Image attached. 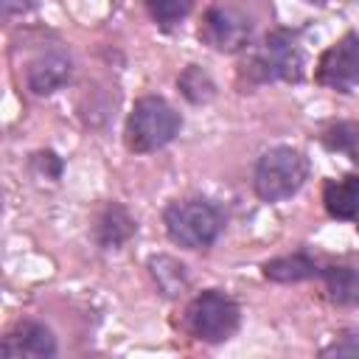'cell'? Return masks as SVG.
<instances>
[{
  "label": "cell",
  "mask_w": 359,
  "mask_h": 359,
  "mask_svg": "<svg viewBox=\"0 0 359 359\" xmlns=\"http://www.w3.org/2000/svg\"><path fill=\"white\" fill-rule=\"evenodd\" d=\"M163 222H165L168 238L188 250L210 247L222 230V213L205 199H182L168 205Z\"/></svg>",
  "instance_id": "3957f363"
},
{
  "label": "cell",
  "mask_w": 359,
  "mask_h": 359,
  "mask_svg": "<svg viewBox=\"0 0 359 359\" xmlns=\"http://www.w3.org/2000/svg\"><path fill=\"white\" fill-rule=\"evenodd\" d=\"M323 202L334 219H356L359 216V177L328 180L323 188Z\"/></svg>",
  "instance_id": "30bf717a"
},
{
  "label": "cell",
  "mask_w": 359,
  "mask_h": 359,
  "mask_svg": "<svg viewBox=\"0 0 359 359\" xmlns=\"http://www.w3.org/2000/svg\"><path fill=\"white\" fill-rule=\"evenodd\" d=\"M132 233H135V222H132V216L121 205H109L101 213L98 227H95V236H98L101 247H109V250L112 247H121Z\"/></svg>",
  "instance_id": "7c38bea8"
},
{
  "label": "cell",
  "mask_w": 359,
  "mask_h": 359,
  "mask_svg": "<svg viewBox=\"0 0 359 359\" xmlns=\"http://www.w3.org/2000/svg\"><path fill=\"white\" fill-rule=\"evenodd\" d=\"M180 123L182 121L168 101L157 95H146L132 107L126 118V146L137 154L157 151L174 140V135L180 132Z\"/></svg>",
  "instance_id": "6da1fadb"
},
{
  "label": "cell",
  "mask_w": 359,
  "mask_h": 359,
  "mask_svg": "<svg viewBox=\"0 0 359 359\" xmlns=\"http://www.w3.org/2000/svg\"><path fill=\"white\" fill-rule=\"evenodd\" d=\"M264 275L269 280H278V283H297V280H306L311 275H317V264L309 258V255H283V258H275V261H266L264 264Z\"/></svg>",
  "instance_id": "4fadbf2b"
},
{
  "label": "cell",
  "mask_w": 359,
  "mask_h": 359,
  "mask_svg": "<svg viewBox=\"0 0 359 359\" xmlns=\"http://www.w3.org/2000/svg\"><path fill=\"white\" fill-rule=\"evenodd\" d=\"M177 84H180L182 95H185L188 101H194V104H205V101H210L213 93H216V84L210 81V76H208L202 67H196V65L185 67L182 76L177 79Z\"/></svg>",
  "instance_id": "9a60e30c"
},
{
  "label": "cell",
  "mask_w": 359,
  "mask_h": 359,
  "mask_svg": "<svg viewBox=\"0 0 359 359\" xmlns=\"http://www.w3.org/2000/svg\"><path fill=\"white\" fill-rule=\"evenodd\" d=\"M250 73L258 81H297L303 76V53L294 39L283 31H275L264 39V45L250 59Z\"/></svg>",
  "instance_id": "5b68a950"
},
{
  "label": "cell",
  "mask_w": 359,
  "mask_h": 359,
  "mask_svg": "<svg viewBox=\"0 0 359 359\" xmlns=\"http://www.w3.org/2000/svg\"><path fill=\"white\" fill-rule=\"evenodd\" d=\"M28 6H31L28 0H3V14L11 17V14H17V11H25Z\"/></svg>",
  "instance_id": "ac0fdd59"
},
{
  "label": "cell",
  "mask_w": 359,
  "mask_h": 359,
  "mask_svg": "<svg viewBox=\"0 0 359 359\" xmlns=\"http://www.w3.org/2000/svg\"><path fill=\"white\" fill-rule=\"evenodd\" d=\"M241 323V311L236 306L233 297H227L224 292H202L194 297V303L188 306V325L194 331V337L205 339V342H224L238 331Z\"/></svg>",
  "instance_id": "277c9868"
},
{
  "label": "cell",
  "mask_w": 359,
  "mask_h": 359,
  "mask_svg": "<svg viewBox=\"0 0 359 359\" xmlns=\"http://www.w3.org/2000/svg\"><path fill=\"white\" fill-rule=\"evenodd\" d=\"M151 275L154 280L163 286L165 294H177L182 286H185V272H182V264H177L174 258L168 255H160V258H151Z\"/></svg>",
  "instance_id": "2e32d148"
},
{
  "label": "cell",
  "mask_w": 359,
  "mask_h": 359,
  "mask_svg": "<svg viewBox=\"0 0 359 359\" xmlns=\"http://www.w3.org/2000/svg\"><path fill=\"white\" fill-rule=\"evenodd\" d=\"M67 79H70V56L59 48L39 53L28 65V73H25V81H28L31 93H36V95L56 93Z\"/></svg>",
  "instance_id": "9c48e42d"
},
{
  "label": "cell",
  "mask_w": 359,
  "mask_h": 359,
  "mask_svg": "<svg viewBox=\"0 0 359 359\" xmlns=\"http://www.w3.org/2000/svg\"><path fill=\"white\" fill-rule=\"evenodd\" d=\"M309 177V160L292 146H275L255 165V194L264 202H280L300 191Z\"/></svg>",
  "instance_id": "7a4b0ae2"
},
{
  "label": "cell",
  "mask_w": 359,
  "mask_h": 359,
  "mask_svg": "<svg viewBox=\"0 0 359 359\" xmlns=\"http://www.w3.org/2000/svg\"><path fill=\"white\" fill-rule=\"evenodd\" d=\"M250 20L236 8H210L199 25V39L216 50H241L250 42Z\"/></svg>",
  "instance_id": "52a82bcc"
},
{
  "label": "cell",
  "mask_w": 359,
  "mask_h": 359,
  "mask_svg": "<svg viewBox=\"0 0 359 359\" xmlns=\"http://www.w3.org/2000/svg\"><path fill=\"white\" fill-rule=\"evenodd\" d=\"M53 353H56L53 334L42 323H34V320L20 323L0 342V356L3 359H48Z\"/></svg>",
  "instance_id": "ba28073f"
},
{
  "label": "cell",
  "mask_w": 359,
  "mask_h": 359,
  "mask_svg": "<svg viewBox=\"0 0 359 359\" xmlns=\"http://www.w3.org/2000/svg\"><path fill=\"white\" fill-rule=\"evenodd\" d=\"M191 6H194V0H146V8L151 14V20L163 28H171L180 20H185Z\"/></svg>",
  "instance_id": "e0dca14e"
},
{
  "label": "cell",
  "mask_w": 359,
  "mask_h": 359,
  "mask_svg": "<svg viewBox=\"0 0 359 359\" xmlns=\"http://www.w3.org/2000/svg\"><path fill=\"white\" fill-rule=\"evenodd\" d=\"M320 3H325V0H320Z\"/></svg>",
  "instance_id": "d6986e66"
},
{
  "label": "cell",
  "mask_w": 359,
  "mask_h": 359,
  "mask_svg": "<svg viewBox=\"0 0 359 359\" xmlns=\"http://www.w3.org/2000/svg\"><path fill=\"white\" fill-rule=\"evenodd\" d=\"M325 292L337 306H359V272L351 266H328L323 269Z\"/></svg>",
  "instance_id": "8fae6325"
},
{
  "label": "cell",
  "mask_w": 359,
  "mask_h": 359,
  "mask_svg": "<svg viewBox=\"0 0 359 359\" xmlns=\"http://www.w3.org/2000/svg\"><path fill=\"white\" fill-rule=\"evenodd\" d=\"M317 81L337 90V93H351L359 87V36L345 34L339 42H334L317 67Z\"/></svg>",
  "instance_id": "8992f818"
},
{
  "label": "cell",
  "mask_w": 359,
  "mask_h": 359,
  "mask_svg": "<svg viewBox=\"0 0 359 359\" xmlns=\"http://www.w3.org/2000/svg\"><path fill=\"white\" fill-rule=\"evenodd\" d=\"M323 143H325L331 151H339V154H345L351 163L359 165V123H353V121H339V123L328 126L325 135H323Z\"/></svg>",
  "instance_id": "5bb4252c"
}]
</instances>
